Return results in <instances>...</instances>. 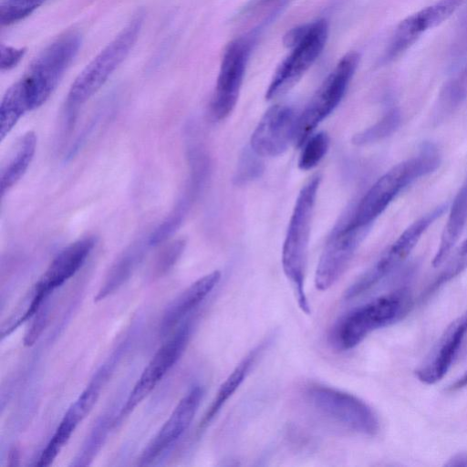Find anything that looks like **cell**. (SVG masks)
I'll return each mask as SVG.
<instances>
[{
  "instance_id": "cell-1",
  "label": "cell",
  "mask_w": 467,
  "mask_h": 467,
  "mask_svg": "<svg viewBox=\"0 0 467 467\" xmlns=\"http://www.w3.org/2000/svg\"><path fill=\"white\" fill-rule=\"evenodd\" d=\"M319 174L313 175L302 187L296 198L282 249V266L298 307L311 313L305 289L307 250L316 199L320 184Z\"/></svg>"
},
{
  "instance_id": "cell-2",
  "label": "cell",
  "mask_w": 467,
  "mask_h": 467,
  "mask_svg": "<svg viewBox=\"0 0 467 467\" xmlns=\"http://www.w3.org/2000/svg\"><path fill=\"white\" fill-rule=\"evenodd\" d=\"M440 163L441 155L436 146L423 143L416 156L396 164L376 181L358 204L348 223L369 228L402 190L434 171Z\"/></svg>"
},
{
  "instance_id": "cell-3",
  "label": "cell",
  "mask_w": 467,
  "mask_h": 467,
  "mask_svg": "<svg viewBox=\"0 0 467 467\" xmlns=\"http://www.w3.org/2000/svg\"><path fill=\"white\" fill-rule=\"evenodd\" d=\"M410 306V296L405 288L379 296L338 318L330 330V343L339 351L350 350L372 332L401 319Z\"/></svg>"
},
{
  "instance_id": "cell-4",
  "label": "cell",
  "mask_w": 467,
  "mask_h": 467,
  "mask_svg": "<svg viewBox=\"0 0 467 467\" xmlns=\"http://www.w3.org/2000/svg\"><path fill=\"white\" fill-rule=\"evenodd\" d=\"M142 23L143 13L139 12L79 73L67 94L68 115L71 116L80 105L89 99L126 58L138 39Z\"/></svg>"
},
{
  "instance_id": "cell-5",
  "label": "cell",
  "mask_w": 467,
  "mask_h": 467,
  "mask_svg": "<svg viewBox=\"0 0 467 467\" xmlns=\"http://www.w3.org/2000/svg\"><path fill=\"white\" fill-rule=\"evenodd\" d=\"M306 404L317 414L350 431L375 436L379 421L372 408L358 397L320 383H309L303 389Z\"/></svg>"
},
{
  "instance_id": "cell-6",
  "label": "cell",
  "mask_w": 467,
  "mask_h": 467,
  "mask_svg": "<svg viewBox=\"0 0 467 467\" xmlns=\"http://www.w3.org/2000/svg\"><path fill=\"white\" fill-rule=\"evenodd\" d=\"M80 46V34L67 32L44 48L29 65L19 80L26 89L32 110L51 96Z\"/></svg>"
},
{
  "instance_id": "cell-7",
  "label": "cell",
  "mask_w": 467,
  "mask_h": 467,
  "mask_svg": "<svg viewBox=\"0 0 467 467\" xmlns=\"http://www.w3.org/2000/svg\"><path fill=\"white\" fill-rule=\"evenodd\" d=\"M360 60V55L350 51L344 55L323 81L308 105L298 116L294 142L300 147L318 124L340 103Z\"/></svg>"
},
{
  "instance_id": "cell-8",
  "label": "cell",
  "mask_w": 467,
  "mask_h": 467,
  "mask_svg": "<svg viewBox=\"0 0 467 467\" xmlns=\"http://www.w3.org/2000/svg\"><path fill=\"white\" fill-rule=\"evenodd\" d=\"M328 36L325 19L310 23L304 38L276 68L265 93L266 99H273L290 90L314 64L322 53Z\"/></svg>"
},
{
  "instance_id": "cell-9",
  "label": "cell",
  "mask_w": 467,
  "mask_h": 467,
  "mask_svg": "<svg viewBox=\"0 0 467 467\" xmlns=\"http://www.w3.org/2000/svg\"><path fill=\"white\" fill-rule=\"evenodd\" d=\"M250 46L248 39L240 37L225 47L211 106L212 113L217 119L228 117L237 103Z\"/></svg>"
},
{
  "instance_id": "cell-10",
  "label": "cell",
  "mask_w": 467,
  "mask_h": 467,
  "mask_svg": "<svg viewBox=\"0 0 467 467\" xmlns=\"http://www.w3.org/2000/svg\"><path fill=\"white\" fill-rule=\"evenodd\" d=\"M368 230V227L355 226L348 222L334 232L316 269L315 285L318 290H327L340 278Z\"/></svg>"
},
{
  "instance_id": "cell-11",
  "label": "cell",
  "mask_w": 467,
  "mask_h": 467,
  "mask_svg": "<svg viewBox=\"0 0 467 467\" xmlns=\"http://www.w3.org/2000/svg\"><path fill=\"white\" fill-rule=\"evenodd\" d=\"M463 2L464 0H438L404 18L396 27L382 62L389 63L399 57L423 33L447 20Z\"/></svg>"
},
{
  "instance_id": "cell-12",
  "label": "cell",
  "mask_w": 467,
  "mask_h": 467,
  "mask_svg": "<svg viewBox=\"0 0 467 467\" xmlns=\"http://www.w3.org/2000/svg\"><path fill=\"white\" fill-rule=\"evenodd\" d=\"M190 337V326L184 325L157 350L130 391L120 417L130 414L156 387L183 353Z\"/></svg>"
},
{
  "instance_id": "cell-13",
  "label": "cell",
  "mask_w": 467,
  "mask_h": 467,
  "mask_svg": "<svg viewBox=\"0 0 467 467\" xmlns=\"http://www.w3.org/2000/svg\"><path fill=\"white\" fill-rule=\"evenodd\" d=\"M298 116L286 105L269 108L251 137V150L260 157H276L295 140Z\"/></svg>"
},
{
  "instance_id": "cell-14",
  "label": "cell",
  "mask_w": 467,
  "mask_h": 467,
  "mask_svg": "<svg viewBox=\"0 0 467 467\" xmlns=\"http://www.w3.org/2000/svg\"><path fill=\"white\" fill-rule=\"evenodd\" d=\"M203 396L201 386H193L179 401L169 419L144 449L138 464L147 465L172 445L188 429Z\"/></svg>"
},
{
  "instance_id": "cell-15",
  "label": "cell",
  "mask_w": 467,
  "mask_h": 467,
  "mask_svg": "<svg viewBox=\"0 0 467 467\" xmlns=\"http://www.w3.org/2000/svg\"><path fill=\"white\" fill-rule=\"evenodd\" d=\"M467 334V312L453 320L441 334L423 363L416 370L422 383L440 381L457 357Z\"/></svg>"
},
{
  "instance_id": "cell-16",
  "label": "cell",
  "mask_w": 467,
  "mask_h": 467,
  "mask_svg": "<svg viewBox=\"0 0 467 467\" xmlns=\"http://www.w3.org/2000/svg\"><path fill=\"white\" fill-rule=\"evenodd\" d=\"M95 243L94 236H86L63 248L36 283L32 295L44 301L52 291L79 270L95 246Z\"/></svg>"
},
{
  "instance_id": "cell-17",
  "label": "cell",
  "mask_w": 467,
  "mask_h": 467,
  "mask_svg": "<svg viewBox=\"0 0 467 467\" xmlns=\"http://www.w3.org/2000/svg\"><path fill=\"white\" fill-rule=\"evenodd\" d=\"M101 379L92 381L69 407L55 433L41 452L36 466H48L69 440L77 426L95 405L100 390Z\"/></svg>"
},
{
  "instance_id": "cell-18",
  "label": "cell",
  "mask_w": 467,
  "mask_h": 467,
  "mask_svg": "<svg viewBox=\"0 0 467 467\" xmlns=\"http://www.w3.org/2000/svg\"><path fill=\"white\" fill-rule=\"evenodd\" d=\"M273 341V337L263 339L253 348L234 367L218 389L213 400L199 424V431H202L216 417L227 400L235 393L245 380L257 359Z\"/></svg>"
},
{
  "instance_id": "cell-19",
  "label": "cell",
  "mask_w": 467,
  "mask_h": 467,
  "mask_svg": "<svg viewBox=\"0 0 467 467\" xmlns=\"http://www.w3.org/2000/svg\"><path fill=\"white\" fill-rule=\"evenodd\" d=\"M221 278L219 271H213L199 278L182 291L167 307L161 324V334L172 330L189 313L198 306L217 285Z\"/></svg>"
},
{
  "instance_id": "cell-20",
  "label": "cell",
  "mask_w": 467,
  "mask_h": 467,
  "mask_svg": "<svg viewBox=\"0 0 467 467\" xmlns=\"http://www.w3.org/2000/svg\"><path fill=\"white\" fill-rule=\"evenodd\" d=\"M36 147V136L34 131H27L16 141L14 149L1 166L0 186L4 196L26 173Z\"/></svg>"
},
{
  "instance_id": "cell-21",
  "label": "cell",
  "mask_w": 467,
  "mask_h": 467,
  "mask_svg": "<svg viewBox=\"0 0 467 467\" xmlns=\"http://www.w3.org/2000/svg\"><path fill=\"white\" fill-rule=\"evenodd\" d=\"M467 223V178L452 201L447 223L432 265L438 267L450 255Z\"/></svg>"
},
{
  "instance_id": "cell-22",
  "label": "cell",
  "mask_w": 467,
  "mask_h": 467,
  "mask_svg": "<svg viewBox=\"0 0 467 467\" xmlns=\"http://www.w3.org/2000/svg\"><path fill=\"white\" fill-rule=\"evenodd\" d=\"M30 110L32 109L26 89L21 81L18 80L5 91L1 101V140L12 130L22 116Z\"/></svg>"
},
{
  "instance_id": "cell-23",
  "label": "cell",
  "mask_w": 467,
  "mask_h": 467,
  "mask_svg": "<svg viewBox=\"0 0 467 467\" xmlns=\"http://www.w3.org/2000/svg\"><path fill=\"white\" fill-rule=\"evenodd\" d=\"M467 98V67L450 78L441 88L436 107L437 119L451 113Z\"/></svg>"
},
{
  "instance_id": "cell-24",
  "label": "cell",
  "mask_w": 467,
  "mask_h": 467,
  "mask_svg": "<svg viewBox=\"0 0 467 467\" xmlns=\"http://www.w3.org/2000/svg\"><path fill=\"white\" fill-rule=\"evenodd\" d=\"M139 256L137 250L132 249L122 255L112 266L95 300H101L113 293L129 278Z\"/></svg>"
},
{
  "instance_id": "cell-25",
  "label": "cell",
  "mask_w": 467,
  "mask_h": 467,
  "mask_svg": "<svg viewBox=\"0 0 467 467\" xmlns=\"http://www.w3.org/2000/svg\"><path fill=\"white\" fill-rule=\"evenodd\" d=\"M400 122V110L392 108L374 125L355 135L353 142L357 145H367L380 140L394 133Z\"/></svg>"
},
{
  "instance_id": "cell-26",
  "label": "cell",
  "mask_w": 467,
  "mask_h": 467,
  "mask_svg": "<svg viewBox=\"0 0 467 467\" xmlns=\"http://www.w3.org/2000/svg\"><path fill=\"white\" fill-rule=\"evenodd\" d=\"M302 146L298 167L303 171H309L315 168L327 154L329 138L326 132L321 131L310 135Z\"/></svg>"
},
{
  "instance_id": "cell-27",
  "label": "cell",
  "mask_w": 467,
  "mask_h": 467,
  "mask_svg": "<svg viewBox=\"0 0 467 467\" xmlns=\"http://www.w3.org/2000/svg\"><path fill=\"white\" fill-rule=\"evenodd\" d=\"M190 204L187 201L181 199L165 220L149 236L148 244L157 245L171 237L183 222Z\"/></svg>"
},
{
  "instance_id": "cell-28",
  "label": "cell",
  "mask_w": 467,
  "mask_h": 467,
  "mask_svg": "<svg viewBox=\"0 0 467 467\" xmlns=\"http://www.w3.org/2000/svg\"><path fill=\"white\" fill-rule=\"evenodd\" d=\"M45 0H1L0 21L2 26L16 23L40 6Z\"/></svg>"
},
{
  "instance_id": "cell-29",
  "label": "cell",
  "mask_w": 467,
  "mask_h": 467,
  "mask_svg": "<svg viewBox=\"0 0 467 467\" xmlns=\"http://www.w3.org/2000/svg\"><path fill=\"white\" fill-rule=\"evenodd\" d=\"M184 247L185 241L183 239L175 240L166 245L157 257L154 273L157 275H161L169 271L180 258Z\"/></svg>"
},
{
  "instance_id": "cell-30",
  "label": "cell",
  "mask_w": 467,
  "mask_h": 467,
  "mask_svg": "<svg viewBox=\"0 0 467 467\" xmlns=\"http://www.w3.org/2000/svg\"><path fill=\"white\" fill-rule=\"evenodd\" d=\"M256 157L258 155L253 150L244 152L239 163L236 181L246 182L259 175L262 171V162Z\"/></svg>"
},
{
  "instance_id": "cell-31",
  "label": "cell",
  "mask_w": 467,
  "mask_h": 467,
  "mask_svg": "<svg viewBox=\"0 0 467 467\" xmlns=\"http://www.w3.org/2000/svg\"><path fill=\"white\" fill-rule=\"evenodd\" d=\"M0 53V67L2 71H5L15 67L19 63L26 53V49L2 45Z\"/></svg>"
},
{
  "instance_id": "cell-32",
  "label": "cell",
  "mask_w": 467,
  "mask_h": 467,
  "mask_svg": "<svg viewBox=\"0 0 467 467\" xmlns=\"http://www.w3.org/2000/svg\"><path fill=\"white\" fill-rule=\"evenodd\" d=\"M47 320V315L46 314V311L40 308L39 311L35 315V320L25 335L24 344L26 346H32L36 340H37L40 334L46 327Z\"/></svg>"
},
{
  "instance_id": "cell-33",
  "label": "cell",
  "mask_w": 467,
  "mask_h": 467,
  "mask_svg": "<svg viewBox=\"0 0 467 467\" xmlns=\"http://www.w3.org/2000/svg\"><path fill=\"white\" fill-rule=\"evenodd\" d=\"M467 51V7L461 16L455 43L453 46V55L462 56Z\"/></svg>"
},
{
  "instance_id": "cell-34",
  "label": "cell",
  "mask_w": 467,
  "mask_h": 467,
  "mask_svg": "<svg viewBox=\"0 0 467 467\" xmlns=\"http://www.w3.org/2000/svg\"><path fill=\"white\" fill-rule=\"evenodd\" d=\"M450 467H467V453H457L448 460L445 463Z\"/></svg>"
},
{
  "instance_id": "cell-35",
  "label": "cell",
  "mask_w": 467,
  "mask_h": 467,
  "mask_svg": "<svg viewBox=\"0 0 467 467\" xmlns=\"http://www.w3.org/2000/svg\"><path fill=\"white\" fill-rule=\"evenodd\" d=\"M467 386V369L449 387L450 390H458Z\"/></svg>"
},
{
  "instance_id": "cell-36",
  "label": "cell",
  "mask_w": 467,
  "mask_h": 467,
  "mask_svg": "<svg viewBox=\"0 0 467 467\" xmlns=\"http://www.w3.org/2000/svg\"><path fill=\"white\" fill-rule=\"evenodd\" d=\"M19 461V451L17 447H13L8 453V465L16 466Z\"/></svg>"
},
{
  "instance_id": "cell-37",
  "label": "cell",
  "mask_w": 467,
  "mask_h": 467,
  "mask_svg": "<svg viewBox=\"0 0 467 467\" xmlns=\"http://www.w3.org/2000/svg\"><path fill=\"white\" fill-rule=\"evenodd\" d=\"M272 1H275V0H261V3L265 4V3L272 2Z\"/></svg>"
}]
</instances>
